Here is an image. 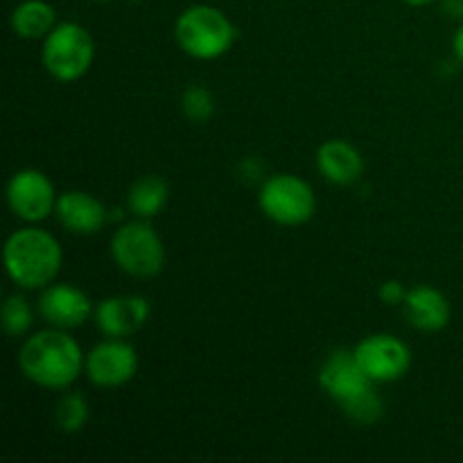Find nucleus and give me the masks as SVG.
Instances as JSON below:
<instances>
[{"label":"nucleus","mask_w":463,"mask_h":463,"mask_svg":"<svg viewBox=\"0 0 463 463\" xmlns=\"http://www.w3.org/2000/svg\"><path fill=\"white\" fill-rule=\"evenodd\" d=\"M262 213L280 226H301L312 220L317 197L312 185L297 175H274L262 184L258 194Z\"/></svg>","instance_id":"nucleus-6"},{"label":"nucleus","mask_w":463,"mask_h":463,"mask_svg":"<svg viewBox=\"0 0 463 463\" xmlns=\"http://www.w3.org/2000/svg\"><path fill=\"white\" fill-rule=\"evenodd\" d=\"M90 407L86 398L80 392H68L59 398L57 407H54V420H57L59 430L66 434H75L84 430L89 423Z\"/></svg>","instance_id":"nucleus-18"},{"label":"nucleus","mask_w":463,"mask_h":463,"mask_svg":"<svg viewBox=\"0 0 463 463\" xmlns=\"http://www.w3.org/2000/svg\"><path fill=\"white\" fill-rule=\"evenodd\" d=\"M95 59V41L80 23H57L43 41V66L54 80L75 81L89 72Z\"/></svg>","instance_id":"nucleus-4"},{"label":"nucleus","mask_w":463,"mask_h":463,"mask_svg":"<svg viewBox=\"0 0 463 463\" xmlns=\"http://www.w3.org/2000/svg\"><path fill=\"white\" fill-rule=\"evenodd\" d=\"M405 315L414 328L423 333H439L450 324L452 307L446 294L430 285H416L405 297Z\"/></svg>","instance_id":"nucleus-14"},{"label":"nucleus","mask_w":463,"mask_h":463,"mask_svg":"<svg viewBox=\"0 0 463 463\" xmlns=\"http://www.w3.org/2000/svg\"><path fill=\"white\" fill-rule=\"evenodd\" d=\"M402 3L411 5V7H425V5H432L434 0H402Z\"/></svg>","instance_id":"nucleus-25"},{"label":"nucleus","mask_w":463,"mask_h":463,"mask_svg":"<svg viewBox=\"0 0 463 463\" xmlns=\"http://www.w3.org/2000/svg\"><path fill=\"white\" fill-rule=\"evenodd\" d=\"M57 27V9L45 0H23L12 12V30L21 39H45Z\"/></svg>","instance_id":"nucleus-16"},{"label":"nucleus","mask_w":463,"mask_h":463,"mask_svg":"<svg viewBox=\"0 0 463 463\" xmlns=\"http://www.w3.org/2000/svg\"><path fill=\"white\" fill-rule=\"evenodd\" d=\"M39 312L52 328H80L89 321L93 306L80 288L68 283H50L39 298Z\"/></svg>","instance_id":"nucleus-11"},{"label":"nucleus","mask_w":463,"mask_h":463,"mask_svg":"<svg viewBox=\"0 0 463 463\" xmlns=\"http://www.w3.org/2000/svg\"><path fill=\"white\" fill-rule=\"evenodd\" d=\"M410 289L402 288V283H398V280H387V283H383V288L378 289L380 298H383L387 306H398V303H405V297Z\"/></svg>","instance_id":"nucleus-22"},{"label":"nucleus","mask_w":463,"mask_h":463,"mask_svg":"<svg viewBox=\"0 0 463 463\" xmlns=\"http://www.w3.org/2000/svg\"><path fill=\"white\" fill-rule=\"evenodd\" d=\"M383 398L378 396V392H375L373 387H371L369 392L362 393V396L348 401L346 405H342L344 414L360 425H373L375 420H380V416H383Z\"/></svg>","instance_id":"nucleus-21"},{"label":"nucleus","mask_w":463,"mask_h":463,"mask_svg":"<svg viewBox=\"0 0 463 463\" xmlns=\"http://www.w3.org/2000/svg\"><path fill=\"white\" fill-rule=\"evenodd\" d=\"M102 3H109V0H102Z\"/></svg>","instance_id":"nucleus-26"},{"label":"nucleus","mask_w":463,"mask_h":463,"mask_svg":"<svg viewBox=\"0 0 463 463\" xmlns=\"http://www.w3.org/2000/svg\"><path fill=\"white\" fill-rule=\"evenodd\" d=\"M167 197H170V188H167L165 179L156 175H145L134 181V185L129 188L127 206L138 220H152L165 208Z\"/></svg>","instance_id":"nucleus-17"},{"label":"nucleus","mask_w":463,"mask_h":463,"mask_svg":"<svg viewBox=\"0 0 463 463\" xmlns=\"http://www.w3.org/2000/svg\"><path fill=\"white\" fill-rule=\"evenodd\" d=\"M181 109L190 122H206L215 113V98L206 86L193 84L181 95Z\"/></svg>","instance_id":"nucleus-20"},{"label":"nucleus","mask_w":463,"mask_h":463,"mask_svg":"<svg viewBox=\"0 0 463 463\" xmlns=\"http://www.w3.org/2000/svg\"><path fill=\"white\" fill-rule=\"evenodd\" d=\"M147 298L136 294H118L109 297L95 307V321L102 335L116 339H127L138 333L149 319Z\"/></svg>","instance_id":"nucleus-12"},{"label":"nucleus","mask_w":463,"mask_h":463,"mask_svg":"<svg viewBox=\"0 0 463 463\" xmlns=\"http://www.w3.org/2000/svg\"><path fill=\"white\" fill-rule=\"evenodd\" d=\"M5 269L23 289H43L54 283L63 253L52 233L36 226L18 229L5 242Z\"/></svg>","instance_id":"nucleus-2"},{"label":"nucleus","mask_w":463,"mask_h":463,"mask_svg":"<svg viewBox=\"0 0 463 463\" xmlns=\"http://www.w3.org/2000/svg\"><path fill=\"white\" fill-rule=\"evenodd\" d=\"M111 256L118 269L134 279H152L165 267V247L145 220L122 224L111 238Z\"/></svg>","instance_id":"nucleus-5"},{"label":"nucleus","mask_w":463,"mask_h":463,"mask_svg":"<svg viewBox=\"0 0 463 463\" xmlns=\"http://www.w3.org/2000/svg\"><path fill=\"white\" fill-rule=\"evenodd\" d=\"M317 167L330 184L351 185L360 181L362 172H364V158L351 143L333 138L326 140L317 152Z\"/></svg>","instance_id":"nucleus-15"},{"label":"nucleus","mask_w":463,"mask_h":463,"mask_svg":"<svg viewBox=\"0 0 463 463\" xmlns=\"http://www.w3.org/2000/svg\"><path fill=\"white\" fill-rule=\"evenodd\" d=\"M32 324H34V310L27 303V298L12 294L3 306L5 333L9 337H23L32 328Z\"/></svg>","instance_id":"nucleus-19"},{"label":"nucleus","mask_w":463,"mask_h":463,"mask_svg":"<svg viewBox=\"0 0 463 463\" xmlns=\"http://www.w3.org/2000/svg\"><path fill=\"white\" fill-rule=\"evenodd\" d=\"M54 215L63 229L75 235L99 233L109 220L107 206L84 190H68L59 194Z\"/></svg>","instance_id":"nucleus-13"},{"label":"nucleus","mask_w":463,"mask_h":463,"mask_svg":"<svg viewBox=\"0 0 463 463\" xmlns=\"http://www.w3.org/2000/svg\"><path fill=\"white\" fill-rule=\"evenodd\" d=\"M175 39L185 54L208 61L233 48L238 30L222 9L213 5H193L176 18Z\"/></svg>","instance_id":"nucleus-3"},{"label":"nucleus","mask_w":463,"mask_h":463,"mask_svg":"<svg viewBox=\"0 0 463 463\" xmlns=\"http://www.w3.org/2000/svg\"><path fill=\"white\" fill-rule=\"evenodd\" d=\"M319 384L339 407L373 387L353 351H335L319 369Z\"/></svg>","instance_id":"nucleus-10"},{"label":"nucleus","mask_w":463,"mask_h":463,"mask_svg":"<svg viewBox=\"0 0 463 463\" xmlns=\"http://www.w3.org/2000/svg\"><path fill=\"white\" fill-rule=\"evenodd\" d=\"M443 9H446L450 16L463 18V0H443Z\"/></svg>","instance_id":"nucleus-23"},{"label":"nucleus","mask_w":463,"mask_h":463,"mask_svg":"<svg viewBox=\"0 0 463 463\" xmlns=\"http://www.w3.org/2000/svg\"><path fill=\"white\" fill-rule=\"evenodd\" d=\"M452 48H455L457 59H459V61L463 63V25L459 27V30H457L455 41H452Z\"/></svg>","instance_id":"nucleus-24"},{"label":"nucleus","mask_w":463,"mask_h":463,"mask_svg":"<svg viewBox=\"0 0 463 463\" xmlns=\"http://www.w3.org/2000/svg\"><path fill=\"white\" fill-rule=\"evenodd\" d=\"M138 371V355L127 339L107 337L86 355L84 373L95 387L118 389L129 383Z\"/></svg>","instance_id":"nucleus-9"},{"label":"nucleus","mask_w":463,"mask_h":463,"mask_svg":"<svg viewBox=\"0 0 463 463\" xmlns=\"http://www.w3.org/2000/svg\"><path fill=\"white\" fill-rule=\"evenodd\" d=\"M54 184L34 167L18 170L7 184V203L16 217L27 224H36L50 217L57 208Z\"/></svg>","instance_id":"nucleus-7"},{"label":"nucleus","mask_w":463,"mask_h":463,"mask_svg":"<svg viewBox=\"0 0 463 463\" xmlns=\"http://www.w3.org/2000/svg\"><path fill=\"white\" fill-rule=\"evenodd\" d=\"M84 362L80 344L52 326L27 337L18 353L21 373L43 389H68L84 371Z\"/></svg>","instance_id":"nucleus-1"},{"label":"nucleus","mask_w":463,"mask_h":463,"mask_svg":"<svg viewBox=\"0 0 463 463\" xmlns=\"http://www.w3.org/2000/svg\"><path fill=\"white\" fill-rule=\"evenodd\" d=\"M353 353L373 383H396L411 366L407 344L387 333L369 335L353 348Z\"/></svg>","instance_id":"nucleus-8"}]
</instances>
